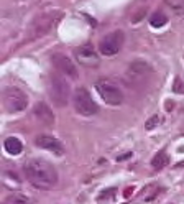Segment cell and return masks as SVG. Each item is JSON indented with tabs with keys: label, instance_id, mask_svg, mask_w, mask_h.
<instances>
[{
	"label": "cell",
	"instance_id": "6da1fadb",
	"mask_svg": "<svg viewBox=\"0 0 184 204\" xmlns=\"http://www.w3.org/2000/svg\"><path fill=\"white\" fill-rule=\"evenodd\" d=\"M25 174L28 181L38 189H51L58 185V171L51 163L44 160H30L25 165Z\"/></svg>",
	"mask_w": 184,
	"mask_h": 204
},
{
	"label": "cell",
	"instance_id": "7a4b0ae2",
	"mask_svg": "<svg viewBox=\"0 0 184 204\" xmlns=\"http://www.w3.org/2000/svg\"><path fill=\"white\" fill-rule=\"evenodd\" d=\"M153 74L151 66L145 61H135L128 66L125 72V83L132 87H141V86L148 84L150 77Z\"/></svg>",
	"mask_w": 184,
	"mask_h": 204
},
{
	"label": "cell",
	"instance_id": "3957f363",
	"mask_svg": "<svg viewBox=\"0 0 184 204\" xmlns=\"http://www.w3.org/2000/svg\"><path fill=\"white\" fill-rule=\"evenodd\" d=\"M2 104L9 114H17L26 109L28 97L18 87H5L2 92Z\"/></svg>",
	"mask_w": 184,
	"mask_h": 204
},
{
	"label": "cell",
	"instance_id": "277c9868",
	"mask_svg": "<svg viewBox=\"0 0 184 204\" xmlns=\"http://www.w3.org/2000/svg\"><path fill=\"white\" fill-rule=\"evenodd\" d=\"M95 89L99 92L100 99L109 105H120L123 102V94L120 87L110 79H99L95 83Z\"/></svg>",
	"mask_w": 184,
	"mask_h": 204
},
{
	"label": "cell",
	"instance_id": "5b68a950",
	"mask_svg": "<svg viewBox=\"0 0 184 204\" xmlns=\"http://www.w3.org/2000/svg\"><path fill=\"white\" fill-rule=\"evenodd\" d=\"M69 84L61 74H51L50 77V96L58 107H64L69 100Z\"/></svg>",
	"mask_w": 184,
	"mask_h": 204
},
{
	"label": "cell",
	"instance_id": "8992f818",
	"mask_svg": "<svg viewBox=\"0 0 184 204\" xmlns=\"http://www.w3.org/2000/svg\"><path fill=\"white\" fill-rule=\"evenodd\" d=\"M72 102H74L76 112L81 114V115H84V117H91L94 114H97V111H99V107H97V104L91 97L89 91L84 89V87H77L74 91Z\"/></svg>",
	"mask_w": 184,
	"mask_h": 204
},
{
	"label": "cell",
	"instance_id": "52a82bcc",
	"mask_svg": "<svg viewBox=\"0 0 184 204\" xmlns=\"http://www.w3.org/2000/svg\"><path fill=\"white\" fill-rule=\"evenodd\" d=\"M123 31L117 30V31H112V33H109L107 36H104V38L100 40L99 43V53L104 56H113L117 55L118 51L122 50V46H123Z\"/></svg>",
	"mask_w": 184,
	"mask_h": 204
},
{
	"label": "cell",
	"instance_id": "ba28073f",
	"mask_svg": "<svg viewBox=\"0 0 184 204\" xmlns=\"http://www.w3.org/2000/svg\"><path fill=\"white\" fill-rule=\"evenodd\" d=\"M53 64L56 66V69L61 72V74L71 77V79H77V68L76 64L71 61V58L66 55H63V53H56V55H53Z\"/></svg>",
	"mask_w": 184,
	"mask_h": 204
},
{
	"label": "cell",
	"instance_id": "9c48e42d",
	"mask_svg": "<svg viewBox=\"0 0 184 204\" xmlns=\"http://www.w3.org/2000/svg\"><path fill=\"white\" fill-rule=\"evenodd\" d=\"M76 56H77V59H79V63L84 64V66L94 68V66L99 64V56H97L95 50H94L91 44H84V46H81L79 50H76Z\"/></svg>",
	"mask_w": 184,
	"mask_h": 204
},
{
	"label": "cell",
	"instance_id": "30bf717a",
	"mask_svg": "<svg viewBox=\"0 0 184 204\" xmlns=\"http://www.w3.org/2000/svg\"><path fill=\"white\" fill-rule=\"evenodd\" d=\"M35 117L38 119L40 122H41L43 125H48V127H51V125H54V114H53L51 107L46 104V102H38V104L35 105Z\"/></svg>",
	"mask_w": 184,
	"mask_h": 204
},
{
	"label": "cell",
	"instance_id": "8fae6325",
	"mask_svg": "<svg viewBox=\"0 0 184 204\" xmlns=\"http://www.w3.org/2000/svg\"><path fill=\"white\" fill-rule=\"evenodd\" d=\"M36 145L41 146V148L48 150V152H53L56 155H63L64 153V146L61 145V142L54 137H50V135H38L36 137Z\"/></svg>",
	"mask_w": 184,
	"mask_h": 204
},
{
	"label": "cell",
	"instance_id": "7c38bea8",
	"mask_svg": "<svg viewBox=\"0 0 184 204\" xmlns=\"http://www.w3.org/2000/svg\"><path fill=\"white\" fill-rule=\"evenodd\" d=\"M3 148H5V152L10 153V155H20L22 150H23V145H22V142H20L18 138L9 137L5 142H3Z\"/></svg>",
	"mask_w": 184,
	"mask_h": 204
},
{
	"label": "cell",
	"instance_id": "4fadbf2b",
	"mask_svg": "<svg viewBox=\"0 0 184 204\" xmlns=\"http://www.w3.org/2000/svg\"><path fill=\"white\" fill-rule=\"evenodd\" d=\"M51 25H53V22H51L50 18H43L41 22H38V23L35 25L33 31H31V35H33L31 38H38V36H43V35L51 28Z\"/></svg>",
	"mask_w": 184,
	"mask_h": 204
},
{
	"label": "cell",
	"instance_id": "5bb4252c",
	"mask_svg": "<svg viewBox=\"0 0 184 204\" xmlns=\"http://www.w3.org/2000/svg\"><path fill=\"white\" fill-rule=\"evenodd\" d=\"M168 163H169V157H168L165 152H161L151 160V166H153L154 170H161V168H165V166H168Z\"/></svg>",
	"mask_w": 184,
	"mask_h": 204
},
{
	"label": "cell",
	"instance_id": "9a60e30c",
	"mask_svg": "<svg viewBox=\"0 0 184 204\" xmlns=\"http://www.w3.org/2000/svg\"><path fill=\"white\" fill-rule=\"evenodd\" d=\"M5 204H31V199H28L26 196H23L20 193H13V194L7 196Z\"/></svg>",
	"mask_w": 184,
	"mask_h": 204
},
{
	"label": "cell",
	"instance_id": "2e32d148",
	"mask_svg": "<svg viewBox=\"0 0 184 204\" xmlns=\"http://www.w3.org/2000/svg\"><path fill=\"white\" fill-rule=\"evenodd\" d=\"M166 22H168V18H166V15L163 13V12H156V13L150 18L151 26H154V28H159V26L166 25Z\"/></svg>",
	"mask_w": 184,
	"mask_h": 204
},
{
	"label": "cell",
	"instance_id": "e0dca14e",
	"mask_svg": "<svg viewBox=\"0 0 184 204\" xmlns=\"http://www.w3.org/2000/svg\"><path fill=\"white\" fill-rule=\"evenodd\" d=\"M143 193H145L143 199H145V201H151V199H154V198L158 196L159 188H158L156 185H150V186H146L145 189H143Z\"/></svg>",
	"mask_w": 184,
	"mask_h": 204
},
{
	"label": "cell",
	"instance_id": "ac0fdd59",
	"mask_svg": "<svg viewBox=\"0 0 184 204\" xmlns=\"http://www.w3.org/2000/svg\"><path fill=\"white\" fill-rule=\"evenodd\" d=\"M158 124H159V115L156 114V115L150 117V119L145 122V127H146V130H151V128H154V127H156Z\"/></svg>",
	"mask_w": 184,
	"mask_h": 204
},
{
	"label": "cell",
	"instance_id": "d6986e66",
	"mask_svg": "<svg viewBox=\"0 0 184 204\" xmlns=\"http://www.w3.org/2000/svg\"><path fill=\"white\" fill-rule=\"evenodd\" d=\"M173 91L178 92V94H184V83L179 77H176L174 79V84H173Z\"/></svg>",
	"mask_w": 184,
	"mask_h": 204
},
{
	"label": "cell",
	"instance_id": "ffe728a7",
	"mask_svg": "<svg viewBox=\"0 0 184 204\" xmlns=\"http://www.w3.org/2000/svg\"><path fill=\"white\" fill-rule=\"evenodd\" d=\"M115 188H110V189H107V191H104V194H100V199H104V198H110L113 193H115Z\"/></svg>",
	"mask_w": 184,
	"mask_h": 204
},
{
	"label": "cell",
	"instance_id": "44dd1931",
	"mask_svg": "<svg viewBox=\"0 0 184 204\" xmlns=\"http://www.w3.org/2000/svg\"><path fill=\"white\" fill-rule=\"evenodd\" d=\"M132 193H133V188H132V186H130V188H127V189L123 191V198H127V199H128L130 196H132Z\"/></svg>",
	"mask_w": 184,
	"mask_h": 204
},
{
	"label": "cell",
	"instance_id": "7402d4cb",
	"mask_svg": "<svg viewBox=\"0 0 184 204\" xmlns=\"http://www.w3.org/2000/svg\"><path fill=\"white\" fill-rule=\"evenodd\" d=\"M132 157V153H127V155H123V157H118V161H122V160H127V158H130Z\"/></svg>",
	"mask_w": 184,
	"mask_h": 204
},
{
	"label": "cell",
	"instance_id": "603a6c76",
	"mask_svg": "<svg viewBox=\"0 0 184 204\" xmlns=\"http://www.w3.org/2000/svg\"><path fill=\"white\" fill-rule=\"evenodd\" d=\"M181 166H184V161H181V163H178V165H176V168H181Z\"/></svg>",
	"mask_w": 184,
	"mask_h": 204
}]
</instances>
